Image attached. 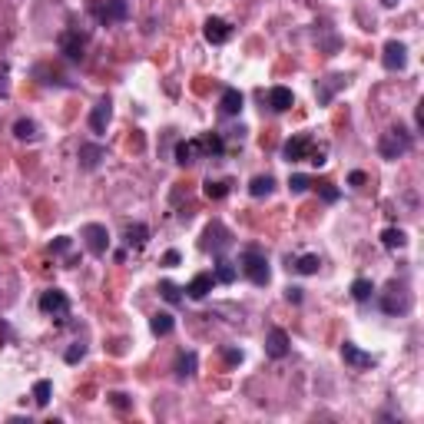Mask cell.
I'll use <instances>...</instances> for the list:
<instances>
[{
    "mask_svg": "<svg viewBox=\"0 0 424 424\" xmlns=\"http://www.w3.org/2000/svg\"><path fill=\"white\" fill-rule=\"evenodd\" d=\"M196 364H199L196 351H182L179 358H176V378H179V381H189L193 375H196Z\"/></svg>",
    "mask_w": 424,
    "mask_h": 424,
    "instance_id": "19",
    "label": "cell"
},
{
    "mask_svg": "<svg viewBox=\"0 0 424 424\" xmlns=\"http://www.w3.org/2000/svg\"><path fill=\"white\" fill-rule=\"evenodd\" d=\"M292 106H295V96H292L288 87H272V90H269V109H272V113H285Z\"/></svg>",
    "mask_w": 424,
    "mask_h": 424,
    "instance_id": "16",
    "label": "cell"
},
{
    "mask_svg": "<svg viewBox=\"0 0 424 424\" xmlns=\"http://www.w3.org/2000/svg\"><path fill=\"white\" fill-rule=\"evenodd\" d=\"M215 282H222V285H232V282H236V265H232V262H229L226 256H215Z\"/></svg>",
    "mask_w": 424,
    "mask_h": 424,
    "instance_id": "23",
    "label": "cell"
},
{
    "mask_svg": "<svg viewBox=\"0 0 424 424\" xmlns=\"http://www.w3.org/2000/svg\"><path fill=\"white\" fill-rule=\"evenodd\" d=\"M163 265H169V269H173V265H179V252H176V249H169L166 256H163Z\"/></svg>",
    "mask_w": 424,
    "mask_h": 424,
    "instance_id": "38",
    "label": "cell"
},
{
    "mask_svg": "<svg viewBox=\"0 0 424 424\" xmlns=\"http://www.w3.org/2000/svg\"><path fill=\"white\" fill-rule=\"evenodd\" d=\"M288 345H292V342H288L285 328H272V332L265 335V355H269V358H275V362L288 355Z\"/></svg>",
    "mask_w": 424,
    "mask_h": 424,
    "instance_id": "13",
    "label": "cell"
},
{
    "mask_svg": "<svg viewBox=\"0 0 424 424\" xmlns=\"http://www.w3.org/2000/svg\"><path fill=\"white\" fill-rule=\"evenodd\" d=\"M7 338H10V328H7V321H3V318H0V348H3V345H7Z\"/></svg>",
    "mask_w": 424,
    "mask_h": 424,
    "instance_id": "41",
    "label": "cell"
},
{
    "mask_svg": "<svg viewBox=\"0 0 424 424\" xmlns=\"http://www.w3.org/2000/svg\"><path fill=\"white\" fill-rule=\"evenodd\" d=\"M57 46H60V53L67 57L70 63H80L83 60V50H87V33L80 30H63L60 40H57Z\"/></svg>",
    "mask_w": 424,
    "mask_h": 424,
    "instance_id": "8",
    "label": "cell"
},
{
    "mask_svg": "<svg viewBox=\"0 0 424 424\" xmlns=\"http://www.w3.org/2000/svg\"><path fill=\"white\" fill-rule=\"evenodd\" d=\"M312 186L321 193V199H325V202H335V199H338V189H335L332 182H312Z\"/></svg>",
    "mask_w": 424,
    "mask_h": 424,
    "instance_id": "35",
    "label": "cell"
},
{
    "mask_svg": "<svg viewBox=\"0 0 424 424\" xmlns=\"http://www.w3.org/2000/svg\"><path fill=\"white\" fill-rule=\"evenodd\" d=\"M212 285H215V275H212V272H199L196 279L186 285V292H189V299H196V302H199V299H206V295L212 292Z\"/></svg>",
    "mask_w": 424,
    "mask_h": 424,
    "instance_id": "17",
    "label": "cell"
},
{
    "mask_svg": "<svg viewBox=\"0 0 424 424\" xmlns=\"http://www.w3.org/2000/svg\"><path fill=\"white\" fill-rule=\"evenodd\" d=\"M199 150L209 152V156H222V152H226V143H222L219 133H206V136L199 139Z\"/></svg>",
    "mask_w": 424,
    "mask_h": 424,
    "instance_id": "26",
    "label": "cell"
},
{
    "mask_svg": "<svg viewBox=\"0 0 424 424\" xmlns=\"http://www.w3.org/2000/svg\"><path fill=\"white\" fill-rule=\"evenodd\" d=\"M285 299L288 302H302V288H285Z\"/></svg>",
    "mask_w": 424,
    "mask_h": 424,
    "instance_id": "40",
    "label": "cell"
},
{
    "mask_svg": "<svg viewBox=\"0 0 424 424\" xmlns=\"http://www.w3.org/2000/svg\"><path fill=\"white\" fill-rule=\"evenodd\" d=\"M411 146H414V139H411V133L405 130V126H391V130L381 133V139H378L381 159H401Z\"/></svg>",
    "mask_w": 424,
    "mask_h": 424,
    "instance_id": "3",
    "label": "cell"
},
{
    "mask_svg": "<svg viewBox=\"0 0 424 424\" xmlns=\"http://www.w3.org/2000/svg\"><path fill=\"white\" fill-rule=\"evenodd\" d=\"M173 328H176V318L169 315V312H156V315L150 318V332L156 335V338H166V335H173Z\"/></svg>",
    "mask_w": 424,
    "mask_h": 424,
    "instance_id": "18",
    "label": "cell"
},
{
    "mask_svg": "<svg viewBox=\"0 0 424 424\" xmlns=\"http://www.w3.org/2000/svg\"><path fill=\"white\" fill-rule=\"evenodd\" d=\"M308 186H312V179H308V176H302V173H295V176L288 179V189H292L295 196H299V193H305Z\"/></svg>",
    "mask_w": 424,
    "mask_h": 424,
    "instance_id": "34",
    "label": "cell"
},
{
    "mask_svg": "<svg viewBox=\"0 0 424 424\" xmlns=\"http://www.w3.org/2000/svg\"><path fill=\"white\" fill-rule=\"evenodd\" d=\"M202 33H206V40L215 46H222L232 40V24L229 20H222V17H209L206 24H202Z\"/></svg>",
    "mask_w": 424,
    "mask_h": 424,
    "instance_id": "11",
    "label": "cell"
},
{
    "mask_svg": "<svg viewBox=\"0 0 424 424\" xmlns=\"http://www.w3.org/2000/svg\"><path fill=\"white\" fill-rule=\"evenodd\" d=\"M159 295H163V299H166L169 305H179L182 302V295H179V288L173 285V282H163V285H159Z\"/></svg>",
    "mask_w": 424,
    "mask_h": 424,
    "instance_id": "33",
    "label": "cell"
},
{
    "mask_svg": "<svg viewBox=\"0 0 424 424\" xmlns=\"http://www.w3.org/2000/svg\"><path fill=\"white\" fill-rule=\"evenodd\" d=\"M348 182H351V186H362V182H364V173H351Z\"/></svg>",
    "mask_w": 424,
    "mask_h": 424,
    "instance_id": "44",
    "label": "cell"
},
{
    "mask_svg": "<svg viewBox=\"0 0 424 424\" xmlns=\"http://www.w3.org/2000/svg\"><path fill=\"white\" fill-rule=\"evenodd\" d=\"M83 355H87V348H83V345L76 342L73 348H67V355H63V358H67V364H76L80 358H83Z\"/></svg>",
    "mask_w": 424,
    "mask_h": 424,
    "instance_id": "36",
    "label": "cell"
},
{
    "mask_svg": "<svg viewBox=\"0 0 424 424\" xmlns=\"http://www.w3.org/2000/svg\"><path fill=\"white\" fill-rule=\"evenodd\" d=\"M202 193H206V199H226L229 196V182L226 179H206V186H202Z\"/></svg>",
    "mask_w": 424,
    "mask_h": 424,
    "instance_id": "30",
    "label": "cell"
},
{
    "mask_svg": "<svg viewBox=\"0 0 424 424\" xmlns=\"http://www.w3.org/2000/svg\"><path fill=\"white\" fill-rule=\"evenodd\" d=\"M109 116H113V103H109V96H103L100 103L93 106V113H90V130L96 133V136H103V133H106Z\"/></svg>",
    "mask_w": 424,
    "mask_h": 424,
    "instance_id": "14",
    "label": "cell"
},
{
    "mask_svg": "<svg viewBox=\"0 0 424 424\" xmlns=\"http://www.w3.org/2000/svg\"><path fill=\"white\" fill-rule=\"evenodd\" d=\"M371 295H375V282L371 279H355L351 282V299L355 302H368Z\"/></svg>",
    "mask_w": 424,
    "mask_h": 424,
    "instance_id": "25",
    "label": "cell"
},
{
    "mask_svg": "<svg viewBox=\"0 0 424 424\" xmlns=\"http://www.w3.org/2000/svg\"><path fill=\"white\" fill-rule=\"evenodd\" d=\"M381 3H385V7H394V3H398V0H381Z\"/></svg>",
    "mask_w": 424,
    "mask_h": 424,
    "instance_id": "45",
    "label": "cell"
},
{
    "mask_svg": "<svg viewBox=\"0 0 424 424\" xmlns=\"http://www.w3.org/2000/svg\"><path fill=\"white\" fill-rule=\"evenodd\" d=\"M109 405H113V408H120V411H126L130 408V398H126L123 391H113L109 394Z\"/></svg>",
    "mask_w": 424,
    "mask_h": 424,
    "instance_id": "37",
    "label": "cell"
},
{
    "mask_svg": "<svg viewBox=\"0 0 424 424\" xmlns=\"http://www.w3.org/2000/svg\"><path fill=\"white\" fill-rule=\"evenodd\" d=\"M342 362L348 364V368H355V371H364V368H375L378 358L368 355V351H362L355 342H345V345H342Z\"/></svg>",
    "mask_w": 424,
    "mask_h": 424,
    "instance_id": "10",
    "label": "cell"
},
{
    "mask_svg": "<svg viewBox=\"0 0 424 424\" xmlns=\"http://www.w3.org/2000/svg\"><path fill=\"white\" fill-rule=\"evenodd\" d=\"M90 14L100 20V24H120L130 17V7H126V0H93L90 3Z\"/></svg>",
    "mask_w": 424,
    "mask_h": 424,
    "instance_id": "4",
    "label": "cell"
},
{
    "mask_svg": "<svg viewBox=\"0 0 424 424\" xmlns=\"http://www.w3.org/2000/svg\"><path fill=\"white\" fill-rule=\"evenodd\" d=\"M14 136L24 139V143H33V139L40 136V133H37V123L33 120H17L14 123Z\"/></svg>",
    "mask_w": 424,
    "mask_h": 424,
    "instance_id": "29",
    "label": "cell"
},
{
    "mask_svg": "<svg viewBox=\"0 0 424 424\" xmlns=\"http://www.w3.org/2000/svg\"><path fill=\"white\" fill-rule=\"evenodd\" d=\"M282 159L285 163H312V166H325V152L315 150V139L312 136H292L282 146Z\"/></svg>",
    "mask_w": 424,
    "mask_h": 424,
    "instance_id": "1",
    "label": "cell"
},
{
    "mask_svg": "<svg viewBox=\"0 0 424 424\" xmlns=\"http://www.w3.org/2000/svg\"><path fill=\"white\" fill-rule=\"evenodd\" d=\"M226 362H232V364L242 362V351H232V348H229V351H226Z\"/></svg>",
    "mask_w": 424,
    "mask_h": 424,
    "instance_id": "43",
    "label": "cell"
},
{
    "mask_svg": "<svg viewBox=\"0 0 424 424\" xmlns=\"http://www.w3.org/2000/svg\"><path fill=\"white\" fill-rule=\"evenodd\" d=\"M272 189H275V179H272V176H256V179L249 182V193H252L256 199L272 196Z\"/></svg>",
    "mask_w": 424,
    "mask_h": 424,
    "instance_id": "28",
    "label": "cell"
},
{
    "mask_svg": "<svg viewBox=\"0 0 424 424\" xmlns=\"http://www.w3.org/2000/svg\"><path fill=\"white\" fill-rule=\"evenodd\" d=\"M67 249H70V239H67V236L53 239V252H67Z\"/></svg>",
    "mask_w": 424,
    "mask_h": 424,
    "instance_id": "39",
    "label": "cell"
},
{
    "mask_svg": "<svg viewBox=\"0 0 424 424\" xmlns=\"http://www.w3.org/2000/svg\"><path fill=\"white\" fill-rule=\"evenodd\" d=\"M292 265H295V272H302V275H315L318 269H321V258H318V256H299L295 262H292Z\"/></svg>",
    "mask_w": 424,
    "mask_h": 424,
    "instance_id": "31",
    "label": "cell"
},
{
    "mask_svg": "<svg viewBox=\"0 0 424 424\" xmlns=\"http://www.w3.org/2000/svg\"><path fill=\"white\" fill-rule=\"evenodd\" d=\"M381 312H385V315H408V312H411L408 288L398 285V282H391V285H388V292L381 295Z\"/></svg>",
    "mask_w": 424,
    "mask_h": 424,
    "instance_id": "5",
    "label": "cell"
},
{
    "mask_svg": "<svg viewBox=\"0 0 424 424\" xmlns=\"http://www.w3.org/2000/svg\"><path fill=\"white\" fill-rule=\"evenodd\" d=\"M381 242H385V249H405L408 236H405V229H385L381 232Z\"/></svg>",
    "mask_w": 424,
    "mask_h": 424,
    "instance_id": "27",
    "label": "cell"
},
{
    "mask_svg": "<svg viewBox=\"0 0 424 424\" xmlns=\"http://www.w3.org/2000/svg\"><path fill=\"white\" fill-rule=\"evenodd\" d=\"M242 93L236 90V87H226V90H222V96H219V113H222V116H239V113H242Z\"/></svg>",
    "mask_w": 424,
    "mask_h": 424,
    "instance_id": "15",
    "label": "cell"
},
{
    "mask_svg": "<svg viewBox=\"0 0 424 424\" xmlns=\"http://www.w3.org/2000/svg\"><path fill=\"white\" fill-rule=\"evenodd\" d=\"M381 63H385V70H405L408 67V46L401 44V40H388L385 50H381Z\"/></svg>",
    "mask_w": 424,
    "mask_h": 424,
    "instance_id": "9",
    "label": "cell"
},
{
    "mask_svg": "<svg viewBox=\"0 0 424 424\" xmlns=\"http://www.w3.org/2000/svg\"><path fill=\"white\" fill-rule=\"evenodd\" d=\"M40 312L63 321V318L70 315V299H67V292H60V288H46L44 295H40Z\"/></svg>",
    "mask_w": 424,
    "mask_h": 424,
    "instance_id": "7",
    "label": "cell"
},
{
    "mask_svg": "<svg viewBox=\"0 0 424 424\" xmlns=\"http://www.w3.org/2000/svg\"><path fill=\"white\" fill-rule=\"evenodd\" d=\"M106 156V150L103 146H93V143H83L80 146V166L83 169H96L100 166V159Z\"/></svg>",
    "mask_w": 424,
    "mask_h": 424,
    "instance_id": "21",
    "label": "cell"
},
{
    "mask_svg": "<svg viewBox=\"0 0 424 424\" xmlns=\"http://www.w3.org/2000/svg\"><path fill=\"white\" fill-rule=\"evenodd\" d=\"M239 265H242L245 279L252 282V285H269V279H272V272H269V256L258 249V245H249L242 252V258H239Z\"/></svg>",
    "mask_w": 424,
    "mask_h": 424,
    "instance_id": "2",
    "label": "cell"
},
{
    "mask_svg": "<svg viewBox=\"0 0 424 424\" xmlns=\"http://www.w3.org/2000/svg\"><path fill=\"white\" fill-rule=\"evenodd\" d=\"M50 391H53L50 381H37V385H33V401H37L40 408H46V405H50Z\"/></svg>",
    "mask_w": 424,
    "mask_h": 424,
    "instance_id": "32",
    "label": "cell"
},
{
    "mask_svg": "<svg viewBox=\"0 0 424 424\" xmlns=\"http://www.w3.org/2000/svg\"><path fill=\"white\" fill-rule=\"evenodd\" d=\"M338 87H345V76H328V80H321V83L315 87L318 103H328V100L335 96V90H338Z\"/></svg>",
    "mask_w": 424,
    "mask_h": 424,
    "instance_id": "24",
    "label": "cell"
},
{
    "mask_svg": "<svg viewBox=\"0 0 424 424\" xmlns=\"http://www.w3.org/2000/svg\"><path fill=\"white\" fill-rule=\"evenodd\" d=\"M123 239H126V245H130V249H143V245H146V239H150V229L143 226V222H133V226H126Z\"/></svg>",
    "mask_w": 424,
    "mask_h": 424,
    "instance_id": "22",
    "label": "cell"
},
{
    "mask_svg": "<svg viewBox=\"0 0 424 424\" xmlns=\"http://www.w3.org/2000/svg\"><path fill=\"white\" fill-rule=\"evenodd\" d=\"M229 245H232V232H229L222 222H209L206 232H202V249L212 252V256H222Z\"/></svg>",
    "mask_w": 424,
    "mask_h": 424,
    "instance_id": "6",
    "label": "cell"
},
{
    "mask_svg": "<svg viewBox=\"0 0 424 424\" xmlns=\"http://www.w3.org/2000/svg\"><path fill=\"white\" fill-rule=\"evenodd\" d=\"M199 139H182V143H176V163L179 166H189V163H196L199 156Z\"/></svg>",
    "mask_w": 424,
    "mask_h": 424,
    "instance_id": "20",
    "label": "cell"
},
{
    "mask_svg": "<svg viewBox=\"0 0 424 424\" xmlns=\"http://www.w3.org/2000/svg\"><path fill=\"white\" fill-rule=\"evenodd\" d=\"M10 87H7V70H0V96H7Z\"/></svg>",
    "mask_w": 424,
    "mask_h": 424,
    "instance_id": "42",
    "label": "cell"
},
{
    "mask_svg": "<svg viewBox=\"0 0 424 424\" xmlns=\"http://www.w3.org/2000/svg\"><path fill=\"white\" fill-rule=\"evenodd\" d=\"M83 239H87V249H90L93 256H106V249H109V232H106V226H100V222L83 226Z\"/></svg>",
    "mask_w": 424,
    "mask_h": 424,
    "instance_id": "12",
    "label": "cell"
}]
</instances>
